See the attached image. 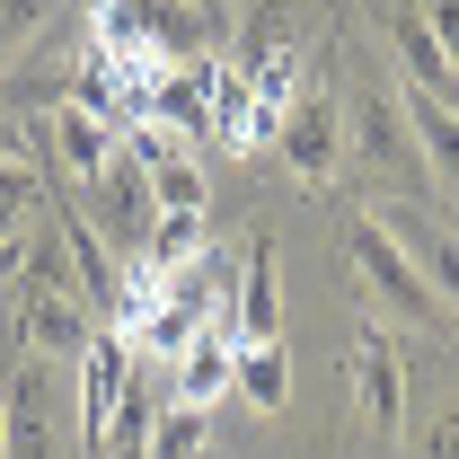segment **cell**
<instances>
[{
  "instance_id": "obj_1",
  "label": "cell",
  "mask_w": 459,
  "mask_h": 459,
  "mask_svg": "<svg viewBox=\"0 0 459 459\" xmlns=\"http://www.w3.org/2000/svg\"><path fill=\"white\" fill-rule=\"evenodd\" d=\"M18 344H27L36 362H62V371L98 344V309L71 291V256H62V238H54V247H36L27 274H18Z\"/></svg>"
},
{
  "instance_id": "obj_2",
  "label": "cell",
  "mask_w": 459,
  "mask_h": 459,
  "mask_svg": "<svg viewBox=\"0 0 459 459\" xmlns=\"http://www.w3.org/2000/svg\"><path fill=\"white\" fill-rule=\"evenodd\" d=\"M344 256H353V274L371 283V300H380L389 318H406V327H442V318H451V309H442V291L424 283V265L389 238L380 212H353V221H344Z\"/></svg>"
},
{
  "instance_id": "obj_3",
  "label": "cell",
  "mask_w": 459,
  "mask_h": 459,
  "mask_svg": "<svg viewBox=\"0 0 459 459\" xmlns=\"http://www.w3.org/2000/svg\"><path fill=\"white\" fill-rule=\"evenodd\" d=\"M344 151H353V169L371 177H398V186H433L424 177V151H415V124H406V89L389 80H362L353 89V107H344Z\"/></svg>"
},
{
  "instance_id": "obj_4",
  "label": "cell",
  "mask_w": 459,
  "mask_h": 459,
  "mask_svg": "<svg viewBox=\"0 0 459 459\" xmlns=\"http://www.w3.org/2000/svg\"><path fill=\"white\" fill-rule=\"evenodd\" d=\"M274 151H283V169L300 177V186H336V169H344V98L327 89V80L300 89V98H283Z\"/></svg>"
},
{
  "instance_id": "obj_5",
  "label": "cell",
  "mask_w": 459,
  "mask_h": 459,
  "mask_svg": "<svg viewBox=\"0 0 459 459\" xmlns=\"http://www.w3.org/2000/svg\"><path fill=\"white\" fill-rule=\"evenodd\" d=\"M80 195H89V230L107 238L115 256H142V247H151V230H160V195H151V177H142L133 151H115Z\"/></svg>"
},
{
  "instance_id": "obj_6",
  "label": "cell",
  "mask_w": 459,
  "mask_h": 459,
  "mask_svg": "<svg viewBox=\"0 0 459 459\" xmlns=\"http://www.w3.org/2000/svg\"><path fill=\"white\" fill-rule=\"evenodd\" d=\"M0 415H9V451L0 459H62V362H18L9 380H0Z\"/></svg>"
},
{
  "instance_id": "obj_7",
  "label": "cell",
  "mask_w": 459,
  "mask_h": 459,
  "mask_svg": "<svg viewBox=\"0 0 459 459\" xmlns=\"http://www.w3.org/2000/svg\"><path fill=\"white\" fill-rule=\"evenodd\" d=\"M124 380H133V344H124V327H98V344L71 362V424H80L89 459H107V424H115Z\"/></svg>"
},
{
  "instance_id": "obj_8",
  "label": "cell",
  "mask_w": 459,
  "mask_h": 459,
  "mask_svg": "<svg viewBox=\"0 0 459 459\" xmlns=\"http://www.w3.org/2000/svg\"><path fill=\"white\" fill-rule=\"evenodd\" d=\"M344 380H353V406H362V433L371 442H398L406 433V362H398V344H389V327H362L353 336Z\"/></svg>"
},
{
  "instance_id": "obj_9",
  "label": "cell",
  "mask_w": 459,
  "mask_h": 459,
  "mask_svg": "<svg viewBox=\"0 0 459 459\" xmlns=\"http://www.w3.org/2000/svg\"><path fill=\"white\" fill-rule=\"evenodd\" d=\"M380 36H389V62H398V89H415V98H451V107H459V62L442 54V36L424 27L415 0H380Z\"/></svg>"
},
{
  "instance_id": "obj_10",
  "label": "cell",
  "mask_w": 459,
  "mask_h": 459,
  "mask_svg": "<svg viewBox=\"0 0 459 459\" xmlns=\"http://www.w3.org/2000/svg\"><path fill=\"white\" fill-rule=\"evenodd\" d=\"M124 151L142 160L151 195H160V212H204V204H212V186H204V160H195L177 133H160V124H124Z\"/></svg>"
},
{
  "instance_id": "obj_11",
  "label": "cell",
  "mask_w": 459,
  "mask_h": 459,
  "mask_svg": "<svg viewBox=\"0 0 459 459\" xmlns=\"http://www.w3.org/2000/svg\"><path fill=\"white\" fill-rule=\"evenodd\" d=\"M371 212H380V221H389V238L424 265V283L442 291V309H459V230H451V221H424V204H406V195L371 204Z\"/></svg>"
},
{
  "instance_id": "obj_12",
  "label": "cell",
  "mask_w": 459,
  "mask_h": 459,
  "mask_svg": "<svg viewBox=\"0 0 459 459\" xmlns=\"http://www.w3.org/2000/svg\"><path fill=\"white\" fill-rule=\"evenodd\" d=\"M274 124H283V107H274V98H256V80L230 62L221 80H212V142H221V151H265V142H274Z\"/></svg>"
},
{
  "instance_id": "obj_13",
  "label": "cell",
  "mask_w": 459,
  "mask_h": 459,
  "mask_svg": "<svg viewBox=\"0 0 459 459\" xmlns=\"http://www.w3.org/2000/svg\"><path fill=\"white\" fill-rule=\"evenodd\" d=\"M283 336V300H274V247L256 238L238 256V283H230V344H274Z\"/></svg>"
},
{
  "instance_id": "obj_14",
  "label": "cell",
  "mask_w": 459,
  "mask_h": 459,
  "mask_svg": "<svg viewBox=\"0 0 459 459\" xmlns=\"http://www.w3.org/2000/svg\"><path fill=\"white\" fill-rule=\"evenodd\" d=\"M62 256H71V291L98 309V318H115L124 309V265H115V247L89 230V212H62Z\"/></svg>"
},
{
  "instance_id": "obj_15",
  "label": "cell",
  "mask_w": 459,
  "mask_h": 459,
  "mask_svg": "<svg viewBox=\"0 0 459 459\" xmlns=\"http://www.w3.org/2000/svg\"><path fill=\"white\" fill-rule=\"evenodd\" d=\"M45 151L62 160V177H71V186H89V177H98L115 151H124V133H115L107 115H89V107H54V124H45Z\"/></svg>"
},
{
  "instance_id": "obj_16",
  "label": "cell",
  "mask_w": 459,
  "mask_h": 459,
  "mask_svg": "<svg viewBox=\"0 0 459 459\" xmlns=\"http://www.w3.org/2000/svg\"><path fill=\"white\" fill-rule=\"evenodd\" d=\"M230 389H238V344H230L221 327H204V336L177 353V398L186 406H221Z\"/></svg>"
},
{
  "instance_id": "obj_17",
  "label": "cell",
  "mask_w": 459,
  "mask_h": 459,
  "mask_svg": "<svg viewBox=\"0 0 459 459\" xmlns=\"http://www.w3.org/2000/svg\"><path fill=\"white\" fill-rule=\"evenodd\" d=\"M406 124H415V151H424V177L459 195V107H451V98H415V89H406Z\"/></svg>"
},
{
  "instance_id": "obj_18",
  "label": "cell",
  "mask_w": 459,
  "mask_h": 459,
  "mask_svg": "<svg viewBox=\"0 0 459 459\" xmlns=\"http://www.w3.org/2000/svg\"><path fill=\"white\" fill-rule=\"evenodd\" d=\"M238 398L256 406V415H283L291 406V353H283V336L274 344H238Z\"/></svg>"
},
{
  "instance_id": "obj_19",
  "label": "cell",
  "mask_w": 459,
  "mask_h": 459,
  "mask_svg": "<svg viewBox=\"0 0 459 459\" xmlns=\"http://www.w3.org/2000/svg\"><path fill=\"white\" fill-rule=\"evenodd\" d=\"M142 459H204V406L169 398L160 406V424H151V451Z\"/></svg>"
},
{
  "instance_id": "obj_20",
  "label": "cell",
  "mask_w": 459,
  "mask_h": 459,
  "mask_svg": "<svg viewBox=\"0 0 459 459\" xmlns=\"http://www.w3.org/2000/svg\"><path fill=\"white\" fill-rule=\"evenodd\" d=\"M195 247H204V212H160V230H151V247H142V265H160V274H177V265H195Z\"/></svg>"
},
{
  "instance_id": "obj_21",
  "label": "cell",
  "mask_w": 459,
  "mask_h": 459,
  "mask_svg": "<svg viewBox=\"0 0 459 459\" xmlns=\"http://www.w3.org/2000/svg\"><path fill=\"white\" fill-rule=\"evenodd\" d=\"M54 9H62V0H0V54H18V45H27Z\"/></svg>"
},
{
  "instance_id": "obj_22",
  "label": "cell",
  "mask_w": 459,
  "mask_h": 459,
  "mask_svg": "<svg viewBox=\"0 0 459 459\" xmlns=\"http://www.w3.org/2000/svg\"><path fill=\"white\" fill-rule=\"evenodd\" d=\"M45 186H54L45 169H18V160H0V204H18V212H36V204H45Z\"/></svg>"
},
{
  "instance_id": "obj_23",
  "label": "cell",
  "mask_w": 459,
  "mask_h": 459,
  "mask_svg": "<svg viewBox=\"0 0 459 459\" xmlns=\"http://www.w3.org/2000/svg\"><path fill=\"white\" fill-rule=\"evenodd\" d=\"M415 459H459V406L424 424V442H415Z\"/></svg>"
},
{
  "instance_id": "obj_24",
  "label": "cell",
  "mask_w": 459,
  "mask_h": 459,
  "mask_svg": "<svg viewBox=\"0 0 459 459\" xmlns=\"http://www.w3.org/2000/svg\"><path fill=\"white\" fill-rule=\"evenodd\" d=\"M415 9H424V27L442 36V54L459 62V0H415Z\"/></svg>"
},
{
  "instance_id": "obj_25",
  "label": "cell",
  "mask_w": 459,
  "mask_h": 459,
  "mask_svg": "<svg viewBox=\"0 0 459 459\" xmlns=\"http://www.w3.org/2000/svg\"><path fill=\"white\" fill-rule=\"evenodd\" d=\"M9 274H27V238H18V230H0V283H9Z\"/></svg>"
},
{
  "instance_id": "obj_26",
  "label": "cell",
  "mask_w": 459,
  "mask_h": 459,
  "mask_svg": "<svg viewBox=\"0 0 459 459\" xmlns=\"http://www.w3.org/2000/svg\"><path fill=\"white\" fill-rule=\"evenodd\" d=\"M18 221H27V212H18V204H0V230H18Z\"/></svg>"
},
{
  "instance_id": "obj_27",
  "label": "cell",
  "mask_w": 459,
  "mask_h": 459,
  "mask_svg": "<svg viewBox=\"0 0 459 459\" xmlns=\"http://www.w3.org/2000/svg\"><path fill=\"white\" fill-rule=\"evenodd\" d=\"M195 9H212V18H230V0H195Z\"/></svg>"
},
{
  "instance_id": "obj_28",
  "label": "cell",
  "mask_w": 459,
  "mask_h": 459,
  "mask_svg": "<svg viewBox=\"0 0 459 459\" xmlns=\"http://www.w3.org/2000/svg\"><path fill=\"white\" fill-rule=\"evenodd\" d=\"M0 451H9V415H0Z\"/></svg>"
},
{
  "instance_id": "obj_29",
  "label": "cell",
  "mask_w": 459,
  "mask_h": 459,
  "mask_svg": "<svg viewBox=\"0 0 459 459\" xmlns=\"http://www.w3.org/2000/svg\"><path fill=\"white\" fill-rule=\"evenodd\" d=\"M0 107H9V89H0Z\"/></svg>"
},
{
  "instance_id": "obj_30",
  "label": "cell",
  "mask_w": 459,
  "mask_h": 459,
  "mask_svg": "<svg viewBox=\"0 0 459 459\" xmlns=\"http://www.w3.org/2000/svg\"><path fill=\"white\" fill-rule=\"evenodd\" d=\"M451 230H459V212H451Z\"/></svg>"
}]
</instances>
